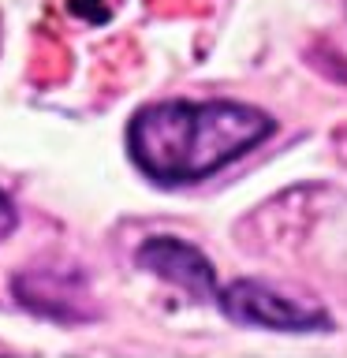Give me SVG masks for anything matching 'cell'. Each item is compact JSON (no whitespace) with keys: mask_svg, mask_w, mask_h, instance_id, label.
Returning a JSON list of instances; mask_svg holds the SVG:
<instances>
[{"mask_svg":"<svg viewBox=\"0 0 347 358\" xmlns=\"http://www.w3.org/2000/svg\"><path fill=\"white\" fill-rule=\"evenodd\" d=\"M217 306L239 324H254V329H273V332H329L332 321L329 313L302 306V302L280 295L262 280H232L220 287Z\"/></svg>","mask_w":347,"mask_h":358,"instance_id":"7a4b0ae2","label":"cell"},{"mask_svg":"<svg viewBox=\"0 0 347 358\" xmlns=\"http://www.w3.org/2000/svg\"><path fill=\"white\" fill-rule=\"evenodd\" d=\"M139 265L146 273L168 280V284L190 291L194 299H206V302H217L220 295V284H217V268L209 265V257L190 246L176 235H153L139 246Z\"/></svg>","mask_w":347,"mask_h":358,"instance_id":"3957f363","label":"cell"},{"mask_svg":"<svg viewBox=\"0 0 347 358\" xmlns=\"http://www.w3.org/2000/svg\"><path fill=\"white\" fill-rule=\"evenodd\" d=\"M15 295L27 310L45 313L56 321H78L83 313L75 310V302L86 299L83 280L67 276V268H30L15 280Z\"/></svg>","mask_w":347,"mask_h":358,"instance_id":"277c9868","label":"cell"},{"mask_svg":"<svg viewBox=\"0 0 347 358\" xmlns=\"http://www.w3.org/2000/svg\"><path fill=\"white\" fill-rule=\"evenodd\" d=\"M15 224H19V213H15V206H11V198L0 190V243L15 231Z\"/></svg>","mask_w":347,"mask_h":358,"instance_id":"5b68a950","label":"cell"},{"mask_svg":"<svg viewBox=\"0 0 347 358\" xmlns=\"http://www.w3.org/2000/svg\"><path fill=\"white\" fill-rule=\"evenodd\" d=\"M276 131V120L239 101H157L127 123L131 161L164 187L198 183Z\"/></svg>","mask_w":347,"mask_h":358,"instance_id":"6da1fadb","label":"cell"}]
</instances>
